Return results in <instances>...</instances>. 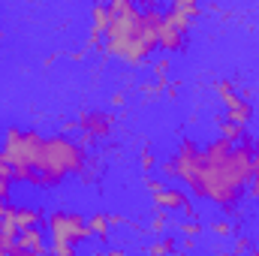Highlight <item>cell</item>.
I'll return each instance as SVG.
<instances>
[{"instance_id": "6da1fadb", "label": "cell", "mask_w": 259, "mask_h": 256, "mask_svg": "<svg viewBox=\"0 0 259 256\" xmlns=\"http://www.w3.org/2000/svg\"><path fill=\"white\" fill-rule=\"evenodd\" d=\"M169 163L175 169V181L190 187L193 196L214 202L217 208H232L250 184L253 139L247 136L244 142L232 145L217 136L205 148L193 139H184Z\"/></svg>"}, {"instance_id": "7a4b0ae2", "label": "cell", "mask_w": 259, "mask_h": 256, "mask_svg": "<svg viewBox=\"0 0 259 256\" xmlns=\"http://www.w3.org/2000/svg\"><path fill=\"white\" fill-rule=\"evenodd\" d=\"M163 21V9L133 0L109 3V24L103 33V52L118 58L127 66H142L157 49V27Z\"/></svg>"}, {"instance_id": "3957f363", "label": "cell", "mask_w": 259, "mask_h": 256, "mask_svg": "<svg viewBox=\"0 0 259 256\" xmlns=\"http://www.w3.org/2000/svg\"><path fill=\"white\" fill-rule=\"evenodd\" d=\"M84 169H88V148L78 139H69L66 133L46 136L33 187H58L66 175H81Z\"/></svg>"}, {"instance_id": "277c9868", "label": "cell", "mask_w": 259, "mask_h": 256, "mask_svg": "<svg viewBox=\"0 0 259 256\" xmlns=\"http://www.w3.org/2000/svg\"><path fill=\"white\" fill-rule=\"evenodd\" d=\"M94 238L91 226L75 211H52L49 214V253L52 256H75V247L81 241Z\"/></svg>"}, {"instance_id": "5b68a950", "label": "cell", "mask_w": 259, "mask_h": 256, "mask_svg": "<svg viewBox=\"0 0 259 256\" xmlns=\"http://www.w3.org/2000/svg\"><path fill=\"white\" fill-rule=\"evenodd\" d=\"M190 27H193V21H187V18H181V15H175V12H163V21H160V27H157V49H163V52H181L184 49V39H187V33H190Z\"/></svg>"}, {"instance_id": "8992f818", "label": "cell", "mask_w": 259, "mask_h": 256, "mask_svg": "<svg viewBox=\"0 0 259 256\" xmlns=\"http://www.w3.org/2000/svg\"><path fill=\"white\" fill-rule=\"evenodd\" d=\"M214 91H217V97H220V103H223V109H226V121H229V124H238V127H247L250 118H253L250 100H244V97L235 91L232 81H217Z\"/></svg>"}, {"instance_id": "52a82bcc", "label": "cell", "mask_w": 259, "mask_h": 256, "mask_svg": "<svg viewBox=\"0 0 259 256\" xmlns=\"http://www.w3.org/2000/svg\"><path fill=\"white\" fill-rule=\"evenodd\" d=\"M75 127L81 130V136H78V142L88 148L94 139H106L112 127H115V115L112 112H84L78 121H75Z\"/></svg>"}, {"instance_id": "ba28073f", "label": "cell", "mask_w": 259, "mask_h": 256, "mask_svg": "<svg viewBox=\"0 0 259 256\" xmlns=\"http://www.w3.org/2000/svg\"><path fill=\"white\" fill-rule=\"evenodd\" d=\"M154 205L160 208V211H184L190 220H196L199 214H196V208H193V202L187 199V193L181 190V187H163L160 193H154Z\"/></svg>"}, {"instance_id": "9c48e42d", "label": "cell", "mask_w": 259, "mask_h": 256, "mask_svg": "<svg viewBox=\"0 0 259 256\" xmlns=\"http://www.w3.org/2000/svg\"><path fill=\"white\" fill-rule=\"evenodd\" d=\"M15 247L24 250V253H49L46 238H42V232H39L36 226H33V229H21L18 238H15Z\"/></svg>"}, {"instance_id": "30bf717a", "label": "cell", "mask_w": 259, "mask_h": 256, "mask_svg": "<svg viewBox=\"0 0 259 256\" xmlns=\"http://www.w3.org/2000/svg\"><path fill=\"white\" fill-rule=\"evenodd\" d=\"M39 217H42V211H39V208H24V205H12V220H15V226H18V229H33Z\"/></svg>"}, {"instance_id": "8fae6325", "label": "cell", "mask_w": 259, "mask_h": 256, "mask_svg": "<svg viewBox=\"0 0 259 256\" xmlns=\"http://www.w3.org/2000/svg\"><path fill=\"white\" fill-rule=\"evenodd\" d=\"M217 127H220V139H226V142H232V145H238V142H244V139H247L244 127L229 124L226 118H217Z\"/></svg>"}, {"instance_id": "7c38bea8", "label": "cell", "mask_w": 259, "mask_h": 256, "mask_svg": "<svg viewBox=\"0 0 259 256\" xmlns=\"http://www.w3.org/2000/svg\"><path fill=\"white\" fill-rule=\"evenodd\" d=\"M88 226H91V235H97V238H106L109 235V214H91L88 217Z\"/></svg>"}, {"instance_id": "4fadbf2b", "label": "cell", "mask_w": 259, "mask_h": 256, "mask_svg": "<svg viewBox=\"0 0 259 256\" xmlns=\"http://www.w3.org/2000/svg\"><path fill=\"white\" fill-rule=\"evenodd\" d=\"M169 12H175V15H181V18L193 21L196 15H199V6H196L193 0H175V3L169 6Z\"/></svg>"}, {"instance_id": "5bb4252c", "label": "cell", "mask_w": 259, "mask_h": 256, "mask_svg": "<svg viewBox=\"0 0 259 256\" xmlns=\"http://www.w3.org/2000/svg\"><path fill=\"white\" fill-rule=\"evenodd\" d=\"M175 250H178L175 238H160L157 244H151V247H148V253H151V256H166V253H175Z\"/></svg>"}, {"instance_id": "9a60e30c", "label": "cell", "mask_w": 259, "mask_h": 256, "mask_svg": "<svg viewBox=\"0 0 259 256\" xmlns=\"http://www.w3.org/2000/svg\"><path fill=\"white\" fill-rule=\"evenodd\" d=\"M250 181L259 184V136L253 139V163H250Z\"/></svg>"}, {"instance_id": "2e32d148", "label": "cell", "mask_w": 259, "mask_h": 256, "mask_svg": "<svg viewBox=\"0 0 259 256\" xmlns=\"http://www.w3.org/2000/svg\"><path fill=\"white\" fill-rule=\"evenodd\" d=\"M178 229H181V232H184L187 238H196V235L202 232V223H199V220H187V223H181Z\"/></svg>"}, {"instance_id": "e0dca14e", "label": "cell", "mask_w": 259, "mask_h": 256, "mask_svg": "<svg viewBox=\"0 0 259 256\" xmlns=\"http://www.w3.org/2000/svg\"><path fill=\"white\" fill-rule=\"evenodd\" d=\"M0 181H12V169H9V160L3 154V145H0Z\"/></svg>"}, {"instance_id": "ac0fdd59", "label": "cell", "mask_w": 259, "mask_h": 256, "mask_svg": "<svg viewBox=\"0 0 259 256\" xmlns=\"http://www.w3.org/2000/svg\"><path fill=\"white\" fill-rule=\"evenodd\" d=\"M166 223H169V220H166V211H157V214H154V220H151V229H154V232H163V229H166Z\"/></svg>"}, {"instance_id": "d6986e66", "label": "cell", "mask_w": 259, "mask_h": 256, "mask_svg": "<svg viewBox=\"0 0 259 256\" xmlns=\"http://www.w3.org/2000/svg\"><path fill=\"white\" fill-rule=\"evenodd\" d=\"M169 58H163V61H157V64H154V72H157V78H160V84H163V81H166V72H169Z\"/></svg>"}, {"instance_id": "ffe728a7", "label": "cell", "mask_w": 259, "mask_h": 256, "mask_svg": "<svg viewBox=\"0 0 259 256\" xmlns=\"http://www.w3.org/2000/svg\"><path fill=\"white\" fill-rule=\"evenodd\" d=\"M142 169H145V172L154 169V157H151V148H148V145L142 148Z\"/></svg>"}, {"instance_id": "44dd1931", "label": "cell", "mask_w": 259, "mask_h": 256, "mask_svg": "<svg viewBox=\"0 0 259 256\" xmlns=\"http://www.w3.org/2000/svg\"><path fill=\"white\" fill-rule=\"evenodd\" d=\"M211 232H214V235H229V232H232V226H229L226 220H217V223L211 226Z\"/></svg>"}, {"instance_id": "7402d4cb", "label": "cell", "mask_w": 259, "mask_h": 256, "mask_svg": "<svg viewBox=\"0 0 259 256\" xmlns=\"http://www.w3.org/2000/svg\"><path fill=\"white\" fill-rule=\"evenodd\" d=\"M247 247H250V241H247V238H238V241H235V253H244Z\"/></svg>"}, {"instance_id": "603a6c76", "label": "cell", "mask_w": 259, "mask_h": 256, "mask_svg": "<svg viewBox=\"0 0 259 256\" xmlns=\"http://www.w3.org/2000/svg\"><path fill=\"white\" fill-rule=\"evenodd\" d=\"M109 256H124L121 250H109Z\"/></svg>"}]
</instances>
